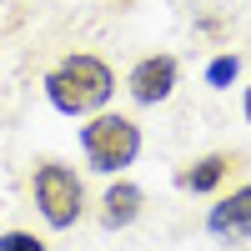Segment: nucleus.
Segmentation results:
<instances>
[{
    "label": "nucleus",
    "mask_w": 251,
    "mask_h": 251,
    "mask_svg": "<svg viewBox=\"0 0 251 251\" xmlns=\"http://www.w3.org/2000/svg\"><path fill=\"white\" fill-rule=\"evenodd\" d=\"M116 96V71L100 55H66L55 71H46V100L60 116H96Z\"/></svg>",
    "instance_id": "f257e3e1"
},
{
    "label": "nucleus",
    "mask_w": 251,
    "mask_h": 251,
    "mask_svg": "<svg viewBox=\"0 0 251 251\" xmlns=\"http://www.w3.org/2000/svg\"><path fill=\"white\" fill-rule=\"evenodd\" d=\"M80 151H86L91 171L100 176H121L126 166H136L141 156V126L121 111H96L80 126Z\"/></svg>",
    "instance_id": "f03ea898"
},
{
    "label": "nucleus",
    "mask_w": 251,
    "mask_h": 251,
    "mask_svg": "<svg viewBox=\"0 0 251 251\" xmlns=\"http://www.w3.org/2000/svg\"><path fill=\"white\" fill-rule=\"evenodd\" d=\"M30 196H35V211L46 216V226H55V231H71V226L86 216V186L60 161H40L35 166Z\"/></svg>",
    "instance_id": "7ed1b4c3"
},
{
    "label": "nucleus",
    "mask_w": 251,
    "mask_h": 251,
    "mask_svg": "<svg viewBox=\"0 0 251 251\" xmlns=\"http://www.w3.org/2000/svg\"><path fill=\"white\" fill-rule=\"evenodd\" d=\"M176 80H181L176 55H141L131 66V75H126V91H131L141 106H161V100L176 91Z\"/></svg>",
    "instance_id": "20e7f679"
},
{
    "label": "nucleus",
    "mask_w": 251,
    "mask_h": 251,
    "mask_svg": "<svg viewBox=\"0 0 251 251\" xmlns=\"http://www.w3.org/2000/svg\"><path fill=\"white\" fill-rule=\"evenodd\" d=\"M206 231L216 241L236 246V241H251V186H236V191H226L211 211H206Z\"/></svg>",
    "instance_id": "39448f33"
},
{
    "label": "nucleus",
    "mask_w": 251,
    "mask_h": 251,
    "mask_svg": "<svg viewBox=\"0 0 251 251\" xmlns=\"http://www.w3.org/2000/svg\"><path fill=\"white\" fill-rule=\"evenodd\" d=\"M141 206H146L141 186L136 181H116V186H106V196H100V226H106V231H126V226L141 216Z\"/></svg>",
    "instance_id": "423d86ee"
},
{
    "label": "nucleus",
    "mask_w": 251,
    "mask_h": 251,
    "mask_svg": "<svg viewBox=\"0 0 251 251\" xmlns=\"http://www.w3.org/2000/svg\"><path fill=\"white\" fill-rule=\"evenodd\" d=\"M231 166H241V156H231V151H211V156H201V161L186 166V171L176 176V186H181V191L206 196V191H216V186L231 176Z\"/></svg>",
    "instance_id": "0eeeda50"
},
{
    "label": "nucleus",
    "mask_w": 251,
    "mask_h": 251,
    "mask_svg": "<svg viewBox=\"0 0 251 251\" xmlns=\"http://www.w3.org/2000/svg\"><path fill=\"white\" fill-rule=\"evenodd\" d=\"M236 75H241V55H236V50H221L211 66H206V86H211V91H226Z\"/></svg>",
    "instance_id": "6e6552de"
},
{
    "label": "nucleus",
    "mask_w": 251,
    "mask_h": 251,
    "mask_svg": "<svg viewBox=\"0 0 251 251\" xmlns=\"http://www.w3.org/2000/svg\"><path fill=\"white\" fill-rule=\"evenodd\" d=\"M0 251H46V241L35 231H5L0 236Z\"/></svg>",
    "instance_id": "1a4fd4ad"
},
{
    "label": "nucleus",
    "mask_w": 251,
    "mask_h": 251,
    "mask_svg": "<svg viewBox=\"0 0 251 251\" xmlns=\"http://www.w3.org/2000/svg\"><path fill=\"white\" fill-rule=\"evenodd\" d=\"M241 111H246V126H251V86H246V96H241Z\"/></svg>",
    "instance_id": "9d476101"
}]
</instances>
